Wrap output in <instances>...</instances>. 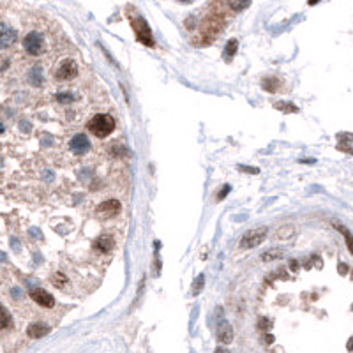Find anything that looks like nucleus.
Returning a JSON list of instances; mask_svg holds the SVG:
<instances>
[{
    "label": "nucleus",
    "instance_id": "1",
    "mask_svg": "<svg viewBox=\"0 0 353 353\" xmlns=\"http://www.w3.org/2000/svg\"><path fill=\"white\" fill-rule=\"evenodd\" d=\"M90 133L97 138H106L115 131V118L112 115H105V113H99L96 117L90 118V122L87 124Z\"/></svg>",
    "mask_w": 353,
    "mask_h": 353
},
{
    "label": "nucleus",
    "instance_id": "2",
    "mask_svg": "<svg viewBox=\"0 0 353 353\" xmlns=\"http://www.w3.org/2000/svg\"><path fill=\"white\" fill-rule=\"evenodd\" d=\"M129 22H131V27H133L134 35H136L138 43H141V45H145V46H149V48H152V46L156 45V41H154L152 30H150V27H149V23H147V19L141 18V16H131Z\"/></svg>",
    "mask_w": 353,
    "mask_h": 353
},
{
    "label": "nucleus",
    "instance_id": "3",
    "mask_svg": "<svg viewBox=\"0 0 353 353\" xmlns=\"http://www.w3.org/2000/svg\"><path fill=\"white\" fill-rule=\"evenodd\" d=\"M267 233H268V228H267V226H260V228L249 230V232H245L244 235H242V239H240V247H242V249H253V247H256V245H260L261 242L265 240Z\"/></svg>",
    "mask_w": 353,
    "mask_h": 353
},
{
    "label": "nucleus",
    "instance_id": "4",
    "mask_svg": "<svg viewBox=\"0 0 353 353\" xmlns=\"http://www.w3.org/2000/svg\"><path fill=\"white\" fill-rule=\"evenodd\" d=\"M23 48H25L27 53H30V55L43 53V50H45V37H43V34L35 32V30L27 34L25 39H23Z\"/></svg>",
    "mask_w": 353,
    "mask_h": 353
},
{
    "label": "nucleus",
    "instance_id": "5",
    "mask_svg": "<svg viewBox=\"0 0 353 353\" xmlns=\"http://www.w3.org/2000/svg\"><path fill=\"white\" fill-rule=\"evenodd\" d=\"M76 74H78V66H76V62L71 60V58H66V60L57 67V71H55V78H57L58 81H69V80H73V78H76Z\"/></svg>",
    "mask_w": 353,
    "mask_h": 353
},
{
    "label": "nucleus",
    "instance_id": "6",
    "mask_svg": "<svg viewBox=\"0 0 353 353\" xmlns=\"http://www.w3.org/2000/svg\"><path fill=\"white\" fill-rule=\"evenodd\" d=\"M16 39H18L16 30L11 29L9 25H4V23H0V50L11 48V46L16 43Z\"/></svg>",
    "mask_w": 353,
    "mask_h": 353
},
{
    "label": "nucleus",
    "instance_id": "7",
    "mask_svg": "<svg viewBox=\"0 0 353 353\" xmlns=\"http://www.w3.org/2000/svg\"><path fill=\"white\" fill-rule=\"evenodd\" d=\"M118 210H120V201L108 200V201H102L101 205H97L96 214L99 217H102V219H110V217H113Z\"/></svg>",
    "mask_w": 353,
    "mask_h": 353
},
{
    "label": "nucleus",
    "instance_id": "8",
    "mask_svg": "<svg viewBox=\"0 0 353 353\" xmlns=\"http://www.w3.org/2000/svg\"><path fill=\"white\" fill-rule=\"evenodd\" d=\"M30 297H32L34 302H37L39 305H43V307H53L55 305V299L43 288H34L32 292H30Z\"/></svg>",
    "mask_w": 353,
    "mask_h": 353
},
{
    "label": "nucleus",
    "instance_id": "9",
    "mask_svg": "<svg viewBox=\"0 0 353 353\" xmlns=\"http://www.w3.org/2000/svg\"><path fill=\"white\" fill-rule=\"evenodd\" d=\"M69 145H71V150H73L74 154H78V156H83V154L90 149V141L85 134H76V136H73Z\"/></svg>",
    "mask_w": 353,
    "mask_h": 353
},
{
    "label": "nucleus",
    "instance_id": "10",
    "mask_svg": "<svg viewBox=\"0 0 353 353\" xmlns=\"http://www.w3.org/2000/svg\"><path fill=\"white\" fill-rule=\"evenodd\" d=\"M217 339L223 344H230L233 341V328L228 321H221L217 327Z\"/></svg>",
    "mask_w": 353,
    "mask_h": 353
},
{
    "label": "nucleus",
    "instance_id": "11",
    "mask_svg": "<svg viewBox=\"0 0 353 353\" xmlns=\"http://www.w3.org/2000/svg\"><path fill=\"white\" fill-rule=\"evenodd\" d=\"M113 247H115V239L112 235H101L94 242V249H97L101 253H110Z\"/></svg>",
    "mask_w": 353,
    "mask_h": 353
},
{
    "label": "nucleus",
    "instance_id": "12",
    "mask_svg": "<svg viewBox=\"0 0 353 353\" xmlns=\"http://www.w3.org/2000/svg\"><path fill=\"white\" fill-rule=\"evenodd\" d=\"M50 330L51 328L46 323H32L27 328V334H29V337H32V339H41L46 334H50Z\"/></svg>",
    "mask_w": 353,
    "mask_h": 353
},
{
    "label": "nucleus",
    "instance_id": "13",
    "mask_svg": "<svg viewBox=\"0 0 353 353\" xmlns=\"http://www.w3.org/2000/svg\"><path fill=\"white\" fill-rule=\"evenodd\" d=\"M337 140H339V145H337V149L343 150V152H346V154H351V134L350 133L337 134Z\"/></svg>",
    "mask_w": 353,
    "mask_h": 353
},
{
    "label": "nucleus",
    "instance_id": "14",
    "mask_svg": "<svg viewBox=\"0 0 353 353\" xmlns=\"http://www.w3.org/2000/svg\"><path fill=\"white\" fill-rule=\"evenodd\" d=\"M281 85V80L276 76H267L261 80V87H263V90H267V92H277V89H279Z\"/></svg>",
    "mask_w": 353,
    "mask_h": 353
},
{
    "label": "nucleus",
    "instance_id": "15",
    "mask_svg": "<svg viewBox=\"0 0 353 353\" xmlns=\"http://www.w3.org/2000/svg\"><path fill=\"white\" fill-rule=\"evenodd\" d=\"M237 50H239V41H237V39H230L228 45H226V48H224V53H223L224 60L232 62L233 57H235V53H237Z\"/></svg>",
    "mask_w": 353,
    "mask_h": 353
},
{
    "label": "nucleus",
    "instance_id": "16",
    "mask_svg": "<svg viewBox=\"0 0 353 353\" xmlns=\"http://www.w3.org/2000/svg\"><path fill=\"white\" fill-rule=\"evenodd\" d=\"M29 80L34 87H41L43 85V69L41 66H34L32 71L29 74Z\"/></svg>",
    "mask_w": 353,
    "mask_h": 353
},
{
    "label": "nucleus",
    "instance_id": "17",
    "mask_svg": "<svg viewBox=\"0 0 353 353\" xmlns=\"http://www.w3.org/2000/svg\"><path fill=\"white\" fill-rule=\"evenodd\" d=\"M11 325H13V318H11L9 311L0 304V330H2V328H9Z\"/></svg>",
    "mask_w": 353,
    "mask_h": 353
},
{
    "label": "nucleus",
    "instance_id": "18",
    "mask_svg": "<svg viewBox=\"0 0 353 353\" xmlns=\"http://www.w3.org/2000/svg\"><path fill=\"white\" fill-rule=\"evenodd\" d=\"M284 251L283 249H268V251H265L263 255H261V260L263 261H274V260H279V258H283Z\"/></svg>",
    "mask_w": 353,
    "mask_h": 353
},
{
    "label": "nucleus",
    "instance_id": "19",
    "mask_svg": "<svg viewBox=\"0 0 353 353\" xmlns=\"http://www.w3.org/2000/svg\"><path fill=\"white\" fill-rule=\"evenodd\" d=\"M274 108L281 110V112H286V113H297V112H299V110H297V106L289 105V102H276V105H274Z\"/></svg>",
    "mask_w": 353,
    "mask_h": 353
},
{
    "label": "nucleus",
    "instance_id": "20",
    "mask_svg": "<svg viewBox=\"0 0 353 353\" xmlns=\"http://www.w3.org/2000/svg\"><path fill=\"white\" fill-rule=\"evenodd\" d=\"M332 224L336 226V230L337 232H341V233H344V237H346V244H348V247L351 249V235H350V232H348L346 228H344V224H341V223H337V221H332Z\"/></svg>",
    "mask_w": 353,
    "mask_h": 353
},
{
    "label": "nucleus",
    "instance_id": "21",
    "mask_svg": "<svg viewBox=\"0 0 353 353\" xmlns=\"http://www.w3.org/2000/svg\"><path fill=\"white\" fill-rule=\"evenodd\" d=\"M203 283H205V276L203 274H200V276L194 279V284H193V295H198V293L203 289Z\"/></svg>",
    "mask_w": 353,
    "mask_h": 353
},
{
    "label": "nucleus",
    "instance_id": "22",
    "mask_svg": "<svg viewBox=\"0 0 353 353\" xmlns=\"http://www.w3.org/2000/svg\"><path fill=\"white\" fill-rule=\"evenodd\" d=\"M293 235V226L292 224H286V226H283V228L279 230V232H277V237H279L281 240H286L288 237H292Z\"/></svg>",
    "mask_w": 353,
    "mask_h": 353
},
{
    "label": "nucleus",
    "instance_id": "23",
    "mask_svg": "<svg viewBox=\"0 0 353 353\" xmlns=\"http://www.w3.org/2000/svg\"><path fill=\"white\" fill-rule=\"evenodd\" d=\"M67 283V277L64 276L62 272H57V274H53V284L57 288H62L64 284Z\"/></svg>",
    "mask_w": 353,
    "mask_h": 353
},
{
    "label": "nucleus",
    "instance_id": "24",
    "mask_svg": "<svg viewBox=\"0 0 353 353\" xmlns=\"http://www.w3.org/2000/svg\"><path fill=\"white\" fill-rule=\"evenodd\" d=\"M57 99L58 102H62V105H67V102H71L74 99V96L73 94H66V92H60V94H57Z\"/></svg>",
    "mask_w": 353,
    "mask_h": 353
},
{
    "label": "nucleus",
    "instance_id": "25",
    "mask_svg": "<svg viewBox=\"0 0 353 353\" xmlns=\"http://www.w3.org/2000/svg\"><path fill=\"white\" fill-rule=\"evenodd\" d=\"M228 7L233 11H242L245 7H249V2H228Z\"/></svg>",
    "mask_w": 353,
    "mask_h": 353
},
{
    "label": "nucleus",
    "instance_id": "26",
    "mask_svg": "<svg viewBox=\"0 0 353 353\" xmlns=\"http://www.w3.org/2000/svg\"><path fill=\"white\" fill-rule=\"evenodd\" d=\"M239 170L244 173H249V175H258V173H260V170L253 168V166H239Z\"/></svg>",
    "mask_w": 353,
    "mask_h": 353
},
{
    "label": "nucleus",
    "instance_id": "27",
    "mask_svg": "<svg viewBox=\"0 0 353 353\" xmlns=\"http://www.w3.org/2000/svg\"><path fill=\"white\" fill-rule=\"evenodd\" d=\"M230 191H232V188H230V185L226 184L224 188H223V189H221V191H219V194H217V200H219V201H221V200H224V198H226V194H228Z\"/></svg>",
    "mask_w": 353,
    "mask_h": 353
},
{
    "label": "nucleus",
    "instance_id": "28",
    "mask_svg": "<svg viewBox=\"0 0 353 353\" xmlns=\"http://www.w3.org/2000/svg\"><path fill=\"white\" fill-rule=\"evenodd\" d=\"M30 128H32V126H30L29 120H22V122H19V129H22L23 133H29Z\"/></svg>",
    "mask_w": 353,
    "mask_h": 353
},
{
    "label": "nucleus",
    "instance_id": "29",
    "mask_svg": "<svg viewBox=\"0 0 353 353\" xmlns=\"http://www.w3.org/2000/svg\"><path fill=\"white\" fill-rule=\"evenodd\" d=\"M268 327H271V321H268L267 318H261L260 320V328H263V330H265V328H268Z\"/></svg>",
    "mask_w": 353,
    "mask_h": 353
},
{
    "label": "nucleus",
    "instance_id": "30",
    "mask_svg": "<svg viewBox=\"0 0 353 353\" xmlns=\"http://www.w3.org/2000/svg\"><path fill=\"white\" fill-rule=\"evenodd\" d=\"M11 295H13L14 299H19V297H22V289H19V288H13V289H11Z\"/></svg>",
    "mask_w": 353,
    "mask_h": 353
},
{
    "label": "nucleus",
    "instance_id": "31",
    "mask_svg": "<svg viewBox=\"0 0 353 353\" xmlns=\"http://www.w3.org/2000/svg\"><path fill=\"white\" fill-rule=\"evenodd\" d=\"M339 274H348V265L346 263H339Z\"/></svg>",
    "mask_w": 353,
    "mask_h": 353
},
{
    "label": "nucleus",
    "instance_id": "32",
    "mask_svg": "<svg viewBox=\"0 0 353 353\" xmlns=\"http://www.w3.org/2000/svg\"><path fill=\"white\" fill-rule=\"evenodd\" d=\"M11 245H13L14 251H19V242H18V239H11Z\"/></svg>",
    "mask_w": 353,
    "mask_h": 353
},
{
    "label": "nucleus",
    "instance_id": "33",
    "mask_svg": "<svg viewBox=\"0 0 353 353\" xmlns=\"http://www.w3.org/2000/svg\"><path fill=\"white\" fill-rule=\"evenodd\" d=\"M30 235H35V237H39V239H43L41 232H39L37 228H32V230H30Z\"/></svg>",
    "mask_w": 353,
    "mask_h": 353
},
{
    "label": "nucleus",
    "instance_id": "34",
    "mask_svg": "<svg viewBox=\"0 0 353 353\" xmlns=\"http://www.w3.org/2000/svg\"><path fill=\"white\" fill-rule=\"evenodd\" d=\"M43 177H46V180H48V182L53 180V173H51V172H45V173H43Z\"/></svg>",
    "mask_w": 353,
    "mask_h": 353
},
{
    "label": "nucleus",
    "instance_id": "35",
    "mask_svg": "<svg viewBox=\"0 0 353 353\" xmlns=\"http://www.w3.org/2000/svg\"><path fill=\"white\" fill-rule=\"evenodd\" d=\"M265 343H267V344H272V343H274V337H272V336H265Z\"/></svg>",
    "mask_w": 353,
    "mask_h": 353
},
{
    "label": "nucleus",
    "instance_id": "36",
    "mask_svg": "<svg viewBox=\"0 0 353 353\" xmlns=\"http://www.w3.org/2000/svg\"><path fill=\"white\" fill-rule=\"evenodd\" d=\"M289 267H292V271H297V261L295 260L289 261Z\"/></svg>",
    "mask_w": 353,
    "mask_h": 353
},
{
    "label": "nucleus",
    "instance_id": "37",
    "mask_svg": "<svg viewBox=\"0 0 353 353\" xmlns=\"http://www.w3.org/2000/svg\"><path fill=\"white\" fill-rule=\"evenodd\" d=\"M214 353H230V351H228V350H224V348H217V350L214 351Z\"/></svg>",
    "mask_w": 353,
    "mask_h": 353
},
{
    "label": "nucleus",
    "instance_id": "38",
    "mask_svg": "<svg viewBox=\"0 0 353 353\" xmlns=\"http://www.w3.org/2000/svg\"><path fill=\"white\" fill-rule=\"evenodd\" d=\"M0 260H2V261H6V256H4V253H0Z\"/></svg>",
    "mask_w": 353,
    "mask_h": 353
},
{
    "label": "nucleus",
    "instance_id": "39",
    "mask_svg": "<svg viewBox=\"0 0 353 353\" xmlns=\"http://www.w3.org/2000/svg\"><path fill=\"white\" fill-rule=\"evenodd\" d=\"M0 166H2V159H0Z\"/></svg>",
    "mask_w": 353,
    "mask_h": 353
}]
</instances>
